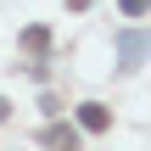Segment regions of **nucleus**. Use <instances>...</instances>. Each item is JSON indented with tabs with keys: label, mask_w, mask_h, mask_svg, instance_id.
<instances>
[{
	"label": "nucleus",
	"mask_w": 151,
	"mask_h": 151,
	"mask_svg": "<svg viewBox=\"0 0 151 151\" xmlns=\"http://www.w3.org/2000/svg\"><path fill=\"white\" fill-rule=\"evenodd\" d=\"M45 140H50V146H67V151L78 146V134H73V129H62V123H56V129H50V134H45Z\"/></svg>",
	"instance_id": "obj_4"
},
{
	"label": "nucleus",
	"mask_w": 151,
	"mask_h": 151,
	"mask_svg": "<svg viewBox=\"0 0 151 151\" xmlns=\"http://www.w3.org/2000/svg\"><path fill=\"white\" fill-rule=\"evenodd\" d=\"M22 45H28V50H45V45H50V28H28Z\"/></svg>",
	"instance_id": "obj_3"
},
{
	"label": "nucleus",
	"mask_w": 151,
	"mask_h": 151,
	"mask_svg": "<svg viewBox=\"0 0 151 151\" xmlns=\"http://www.w3.org/2000/svg\"><path fill=\"white\" fill-rule=\"evenodd\" d=\"M118 50H123V62L134 67V62L146 56V39H140V34H123V39H118Z\"/></svg>",
	"instance_id": "obj_2"
},
{
	"label": "nucleus",
	"mask_w": 151,
	"mask_h": 151,
	"mask_svg": "<svg viewBox=\"0 0 151 151\" xmlns=\"http://www.w3.org/2000/svg\"><path fill=\"white\" fill-rule=\"evenodd\" d=\"M106 123H112V112H106V106H95V101H84V106H78V129H90V134H101Z\"/></svg>",
	"instance_id": "obj_1"
},
{
	"label": "nucleus",
	"mask_w": 151,
	"mask_h": 151,
	"mask_svg": "<svg viewBox=\"0 0 151 151\" xmlns=\"http://www.w3.org/2000/svg\"><path fill=\"white\" fill-rule=\"evenodd\" d=\"M123 11H129V17H140V11H146V0H123Z\"/></svg>",
	"instance_id": "obj_5"
}]
</instances>
